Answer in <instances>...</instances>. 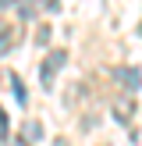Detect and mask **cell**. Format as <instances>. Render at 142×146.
Returning a JSON list of instances; mask_svg holds the SVG:
<instances>
[{
	"label": "cell",
	"mask_w": 142,
	"mask_h": 146,
	"mask_svg": "<svg viewBox=\"0 0 142 146\" xmlns=\"http://www.w3.org/2000/svg\"><path fill=\"white\" fill-rule=\"evenodd\" d=\"M68 64V50H50L46 57H43V64H39V82H43V89H50L53 86V75Z\"/></svg>",
	"instance_id": "1"
},
{
	"label": "cell",
	"mask_w": 142,
	"mask_h": 146,
	"mask_svg": "<svg viewBox=\"0 0 142 146\" xmlns=\"http://www.w3.org/2000/svg\"><path fill=\"white\" fill-rule=\"evenodd\" d=\"M114 82L135 93V89L142 86V71H139V68H124V64H121V68H114Z\"/></svg>",
	"instance_id": "2"
},
{
	"label": "cell",
	"mask_w": 142,
	"mask_h": 146,
	"mask_svg": "<svg viewBox=\"0 0 142 146\" xmlns=\"http://www.w3.org/2000/svg\"><path fill=\"white\" fill-rule=\"evenodd\" d=\"M18 39H21L18 25H4V29H0V57H4V54H11V50L18 46Z\"/></svg>",
	"instance_id": "3"
},
{
	"label": "cell",
	"mask_w": 142,
	"mask_h": 146,
	"mask_svg": "<svg viewBox=\"0 0 142 146\" xmlns=\"http://www.w3.org/2000/svg\"><path fill=\"white\" fill-rule=\"evenodd\" d=\"M114 118H117L121 125H128V121L135 118V104L131 100H117V104H114Z\"/></svg>",
	"instance_id": "4"
},
{
	"label": "cell",
	"mask_w": 142,
	"mask_h": 146,
	"mask_svg": "<svg viewBox=\"0 0 142 146\" xmlns=\"http://www.w3.org/2000/svg\"><path fill=\"white\" fill-rule=\"evenodd\" d=\"M21 139H25V143H39L43 139V121H25V125H21Z\"/></svg>",
	"instance_id": "5"
},
{
	"label": "cell",
	"mask_w": 142,
	"mask_h": 146,
	"mask_svg": "<svg viewBox=\"0 0 142 146\" xmlns=\"http://www.w3.org/2000/svg\"><path fill=\"white\" fill-rule=\"evenodd\" d=\"M18 11H21V21H28L36 14V0H18Z\"/></svg>",
	"instance_id": "6"
},
{
	"label": "cell",
	"mask_w": 142,
	"mask_h": 146,
	"mask_svg": "<svg viewBox=\"0 0 142 146\" xmlns=\"http://www.w3.org/2000/svg\"><path fill=\"white\" fill-rule=\"evenodd\" d=\"M7 78H11V89H14V96H18L21 104H25V86H21V78H18V75H7Z\"/></svg>",
	"instance_id": "7"
},
{
	"label": "cell",
	"mask_w": 142,
	"mask_h": 146,
	"mask_svg": "<svg viewBox=\"0 0 142 146\" xmlns=\"http://www.w3.org/2000/svg\"><path fill=\"white\" fill-rule=\"evenodd\" d=\"M36 43H39V46L50 43V25H39V29H36Z\"/></svg>",
	"instance_id": "8"
},
{
	"label": "cell",
	"mask_w": 142,
	"mask_h": 146,
	"mask_svg": "<svg viewBox=\"0 0 142 146\" xmlns=\"http://www.w3.org/2000/svg\"><path fill=\"white\" fill-rule=\"evenodd\" d=\"M0 139H7V111L0 107Z\"/></svg>",
	"instance_id": "9"
},
{
	"label": "cell",
	"mask_w": 142,
	"mask_h": 146,
	"mask_svg": "<svg viewBox=\"0 0 142 146\" xmlns=\"http://www.w3.org/2000/svg\"><path fill=\"white\" fill-rule=\"evenodd\" d=\"M39 7H46V11H57V7H60V0H39Z\"/></svg>",
	"instance_id": "10"
},
{
	"label": "cell",
	"mask_w": 142,
	"mask_h": 146,
	"mask_svg": "<svg viewBox=\"0 0 142 146\" xmlns=\"http://www.w3.org/2000/svg\"><path fill=\"white\" fill-rule=\"evenodd\" d=\"M7 146H28L25 139H21V135H18V139H14V143H7Z\"/></svg>",
	"instance_id": "11"
},
{
	"label": "cell",
	"mask_w": 142,
	"mask_h": 146,
	"mask_svg": "<svg viewBox=\"0 0 142 146\" xmlns=\"http://www.w3.org/2000/svg\"><path fill=\"white\" fill-rule=\"evenodd\" d=\"M11 4H18V0H0V7H11Z\"/></svg>",
	"instance_id": "12"
},
{
	"label": "cell",
	"mask_w": 142,
	"mask_h": 146,
	"mask_svg": "<svg viewBox=\"0 0 142 146\" xmlns=\"http://www.w3.org/2000/svg\"><path fill=\"white\" fill-rule=\"evenodd\" d=\"M53 146H68V139H53Z\"/></svg>",
	"instance_id": "13"
}]
</instances>
